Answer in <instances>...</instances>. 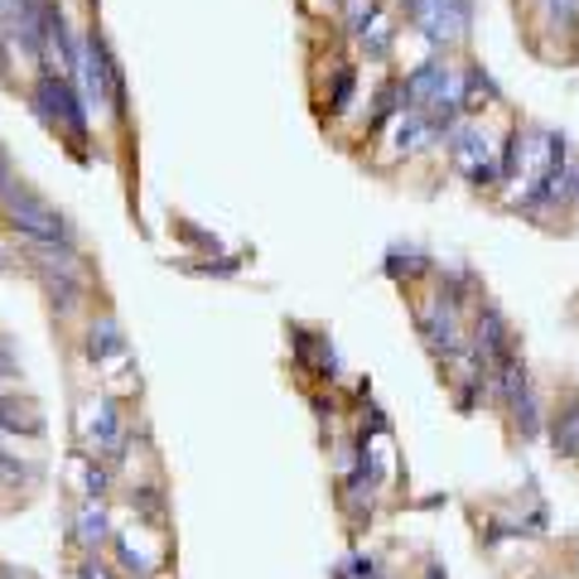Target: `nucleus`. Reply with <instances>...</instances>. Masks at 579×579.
I'll list each match as a JSON object with an SVG mask.
<instances>
[{
    "label": "nucleus",
    "mask_w": 579,
    "mask_h": 579,
    "mask_svg": "<svg viewBox=\"0 0 579 579\" xmlns=\"http://www.w3.org/2000/svg\"><path fill=\"white\" fill-rule=\"evenodd\" d=\"M0 217L10 223V232H20L34 247H72V227L64 223V213L48 198H39L24 179H5L0 184Z\"/></svg>",
    "instance_id": "1"
},
{
    "label": "nucleus",
    "mask_w": 579,
    "mask_h": 579,
    "mask_svg": "<svg viewBox=\"0 0 579 579\" xmlns=\"http://www.w3.org/2000/svg\"><path fill=\"white\" fill-rule=\"evenodd\" d=\"M72 72H78V96L96 112H112L121 102V72L112 64V54H106V44L96 39H82L78 58H72Z\"/></svg>",
    "instance_id": "2"
},
{
    "label": "nucleus",
    "mask_w": 579,
    "mask_h": 579,
    "mask_svg": "<svg viewBox=\"0 0 579 579\" xmlns=\"http://www.w3.org/2000/svg\"><path fill=\"white\" fill-rule=\"evenodd\" d=\"M34 112H39L48 126L72 130V136H82V126H88L78 82H72L68 72H39V82H34Z\"/></svg>",
    "instance_id": "3"
},
{
    "label": "nucleus",
    "mask_w": 579,
    "mask_h": 579,
    "mask_svg": "<svg viewBox=\"0 0 579 579\" xmlns=\"http://www.w3.org/2000/svg\"><path fill=\"white\" fill-rule=\"evenodd\" d=\"M406 96L410 102H458V82L440 58H430L425 68H416L406 78Z\"/></svg>",
    "instance_id": "4"
},
{
    "label": "nucleus",
    "mask_w": 579,
    "mask_h": 579,
    "mask_svg": "<svg viewBox=\"0 0 579 579\" xmlns=\"http://www.w3.org/2000/svg\"><path fill=\"white\" fill-rule=\"evenodd\" d=\"M492 160V150H488V136L483 130H474V126H464L454 136V164L464 169L474 184H488L492 174H498V164H488Z\"/></svg>",
    "instance_id": "5"
},
{
    "label": "nucleus",
    "mask_w": 579,
    "mask_h": 579,
    "mask_svg": "<svg viewBox=\"0 0 579 579\" xmlns=\"http://www.w3.org/2000/svg\"><path fill=\"white\" fill-rule=\"evenodd\" d=\"M434 136L440 130L430 126V116H401V126H396V145H401L406 155H420V150H430Z\"/></svg>",
    "instance_id": "6"
},
{
    "label": "nucleus",
    "mask_w": 579,
    "mask_h": 579,
    "mask_svg": "<svg viewBox=\"0 0 579 579\" xmlns=\"http://www.w3.org/2000/svg\"><path fill=\"white\" fill-rule=\"evenodd\" d=\"M555 450L570 454V458H579V401L565 410V420L555 425Z\"/></svg>",
    "instance_id": "7"
},
{
    "label": "nucleus",
    "mask_w": 579,
    "mask_h": 579,
    "mask_svg": "<svg viewBox=\"0 0 579 579\" xmlns=\"http://www.w3.org/2000/svg\"><path fill=\"white\" fill-rule=\"evenodd\" d=\"M116 425H121V420H116V406L102 401V406H96V416H92V440L102 444V450H106V444H116V434H121Z\"/></svg>",
    "instance_id": "8"
},
{
    "label": "nucleus",
    "mask_w": 579,
    "mask_h": 579,
    "mask_svg": "<svg viewBox=\"0 0 579 579\" xmlns=\"http://www.w3.org/2000/svg\"><path fill=\"white\" fill-rule=\"evenodd\" d=\"M102 531H106V516H102V507H88V512H82V541L102 536Z\"/></svg>",
    "instance_id": "9"
},
{
    "label": "nucleus",
    "mask_w": 579,
    "mask_h": 579,
    "mask_svg": "<svg viewBox=\"0 0 579 579\" xmlns=\"http://www.w3.org/2000/svg\"><path fill=\"white\" fill-rule=\"evenodd\" d=\"M20 377V362L10 353V338H0V382H15Z\"/></svg>",
    "instance_id": "10"
},
{
    "label": "nucleus",
    "mask_w": 579,
    "mask_h": 579,
    "mask_svg": "<svg viewBox=\"0 0 579 579\" xmlns=\"http://www.w3.org/2000/svg\"><path fill=\"white\" fill-rule=\"evenodd\" d=\"M0 271H5V247H0Z\"/></svg>",
    "instance_id": "11"
}]
</instances>
